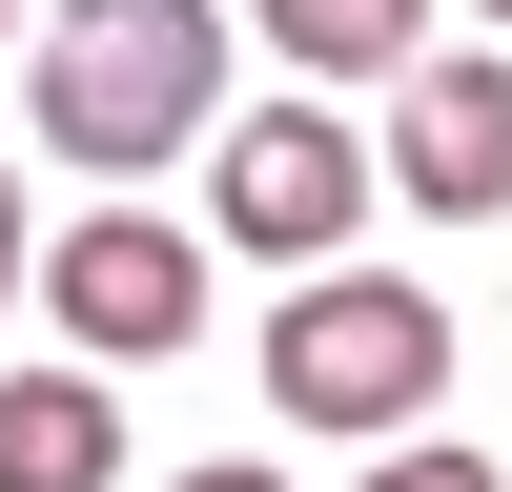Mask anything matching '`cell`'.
<instances>
[{"instance_id": "cell-10", "label": "cell", "mask_w": 512, "mask_h": 492, "mask_svg": "<svg viewBox=\"0 0 512 492\" xmlns=\"http://www.w3.org/2000/svg\"><path fill=\"white\" fill-rule=\"evenodd\" d=\"M185 492H287V472H267V451H205V472H185Z\"/></svg>"}, {"instance_id": "cell-6", "label": "cell", "mask_w": 512, "mask_h": 492, "mask_svg": "<svg viewBox=\"0 0 512 492\" xmlns=\"http://www.w3.org/2000/svg\"><path fill=\"white\" fill-rule=\"evenodd\" d=\"M0 492H123V390L103 369H0Z\"/></svg>"}, {"instance_id": "cell-11", "label": "cell", "mask_w": 512, "mask_h": 492, "mask_svg": "<svg viewBox=\"0 0 512 492\" xmlns=\"http://www.w3.org/2000/svg\"><path fill=\"white\" fill-rule=\"evenodd\" d=\"M0 41H21V0H0Z\"/></svg>"}, {"instance_id": "cell-8", "label": "cell", "mask_w": 512, "mask_h": 492, "mask_svg": "<svg viewBox=\"0 0 512 492\" xmlns=\"http://www.w3.org/2000/svg\"><path fill=\"white\" fill-rule=\"evenodd\" d=\"M369 492H492V451H451V431H390V451H369Z\"/></svg>"}, {"instance_id": "cell-1", "label": "cell", "mask_w": 512, "mask_h": 492, "mask_svg": "<svg viewBox=\"0 0 512 492\" xmlns=\"http://www.w3.org/2000/svg\"><path fill=\"white\" fill-rule=\"evenodd\" d=\"M21 82H41V144L82 185H144L226 123V0H62L21 41Z\"/></svg>"}, {"instance_id": "cell-7", "label": "cell", "mask_w": 512, "mask_h": 492, "mask_svg": "<svg viewBox=\"0 0 512 492\" xmlns=\"http://www.w3.org/2000/svg\"><path fill=\"white\" fill-rule=\"evenodd\" d=\"M226 41H287L308 82H410L431 62V0H246Z\"/></svg>"}, {"instance_id": "cell-12", "label": "cell", "mask_w": 512, "mask_h": 492, "mask_svg": "<svg viewBox=\"0 0 512 492\" xmlns=\"http://www.w3.org/2000/svg\"><path fill=\"white\" fill-rule=\"evenodd\" d=\"M492 21H512V0H492Z\"/></svg>"}, {"instance_id": "cell-4", "label": "cell", "mask_w": 512, "mask_h": 492, "mask_svg": "<svg viewBox=\"0 0 512 492\" xmlns=\"http://www.w3.org/2000/svg\"><path fill=\"white\" fill-rule=\"evenodd\" d=\"M21 287L62 308V369H103V390H123V369H164V349L205 328V226H164V205H82Z\"/></svg>"}, {"instance_id": "cell-5", "label": "cell", "mask_w": 512, "mask_h": 492, "mask_svg": "<svg viewBox=\"0 0 512 492\" xmlns=\"http://www.w3.org/2000/svg\"><path fill=\"white\" fill-rule=\"evenodd\" d=\"M369 185H390V205H431V226L512 205V41H451V62H410V82H390Z\"/></svg>"}, {"instance_id": "cell-3", "label": "cell", "mask_w": 512, "mask_h": 492, "mask_svg": "<svg viewBox=\"0 0 512 492\" xmlns=\"http://www.w3.org/2000/svg\"><path fill=\"white\" fill-rule=\"evenodd\" d=\"M205 226L246 246V267H349V226H369V144L328 103H246V123H205Z\"/></svg>"}, {"instance_id": "cell-9", "label": "cell", "mask_w": 512, "mask_h": 492, "mask_svg": "<svg viewBox=\"0 0 512 492\" xmlns=\"http://www.w3.org/2000/svg\"><path fill=\"white\" fill-rule=\"evenodd\" d=\"M21 267H41V246H21V164H0V308H21Z\"/></svg>"}, {"instance_id": "cell-2", "label": "cell", "mask_w": 512, "mask_h": 492, "mask_svg": "<svg viewBox=\"0 0 512 492\" xmlns=\"http://www.w3.org/2000/svg\"><path fill=\"white\" fill-rule=\"evenodd\" d=\"M431 390H451V308L410 267H308L267 308V410H287V431H369V451H390Z\"/></svg>"}]
</instances>
